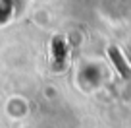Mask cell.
Returning <instances> with one entry per match:
<instances>
[{
	"instance_id": "obj_1",
	"label": "cell",
	"mask_w": 131,
	"mask_h": 128,
	"mask_svg": "<svg viewBox=\"0 0 131 128\" xmlns=\"http://www.w3.org/2000/svg\"><path fill=\"white\" fill-rule=\"evenodd\" d=\"M112 56H114V60H116V64H118V68H119V72H122L123 76H125V78H131V68L127 66V62L123 60L122 56H119V53L118 50H112Z\"/></svg>"
}]
</instances>
